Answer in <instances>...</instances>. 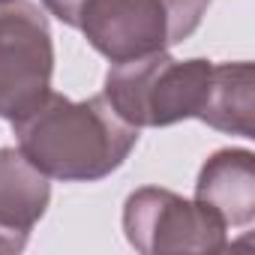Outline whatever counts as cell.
Returning <instances> with one entry per match:
<instances>
[{"label":"cell","instance_id":"cell-1","mask_svg":"<svg viewBox=\"0 0 255 255\" xmlns=\"http://www.w3.org/2000/svg\"><path fill=\"white\" fill-rule=\"evenodd\" d=\"M18 150L48 177L63 183H93L117 171L138 144V129L126 123L99 93L90 99H69L48 90V96L12 120Z\"/></svg>","mask_w":255,"mask_h":255},{"label":"cell","instance_id":"cell-2","mask_svg":"<svg viewBox=\"0 0 255 255\" xmlns=\"http://www.w3.org/2000/svg\"><path fill=\"white\" fill-rule=\"evenodd\" d=\"M213 66L207 57L177 60L168 51L111 63L102 96L135 129H159L189 117L201 120L213 87Z\"/></svg>","mask_w":255,"mask_h":255},{"label":"cell","instance_id":"cell-3","mask_svg":"<svg viewBox=\"0 0 255 255\" xmlns=\"http://www.w3.org/2000/svg\"><path fill=\"white\" fill-rule=\"evenodd\" d=\"M213 0H87L78 30L111 63L186 42Z\"/></svg>","mask_w":255,"mask_h":255},{"label":"cell","instance_id":"cell-4","mask_svg":"<svg viewBox=\"0 0 255 255\" xmlns=\"http://www.w3.org/2000/svg\"><path fill=\"white\" fill-rule=\"evenodd\" d=\"M54 75V39L33 0L0 3V117L18 120L36 108Z\"/></svg>","mask_w":255,"mask_h":255},{"label":"cell","instance_id":"cell-5","mask_svg":"<svg viewBox=\"0 0 255 255\" xmlns=\"http://www.w3.org/2000/svg\"><path fill=\"white\" fill-rule=\"evenodd\" d=\"M123 231L141 255L162 252H225L228 228L195 198L162 186H141L123 204Z\"/></svg>","mask_w":255,"mask_h":255},{"label":"cell","instance_id":"cell-6","mask_svg":"<svg viewBox=\"0 0 255 255\" xmlns=\"http://www.w3.org/2000/svg\"><path fill=\"white\" fill-rule=\"evenodd\" d=\"M195 201L228 231L249 228L255 219V153L243 147L210 153L195 180Z\"/></svg>","mask_w":255,"mask_h":255},{"label":"cell","instance_id":"cell-7","mask_svg":"<svg viewBox=\"0 0 255 255\" xmlns=\"http://www.w3.org/2000/svg\"><path fill=\"white\" fill-rule=\"evenodd\" d=\"M51 201L48 177L18 150L0 147V231L27 243Z\"/></svg>","mask_w":255,"mask_h":255},{"label":"cell","instance_id":"cell-8","mask_svg":"<svg viewBox=\"0 0 255 255\" xmlns=\"http://www.w3.org/2000/svg\"><path fill=\"white\" fill-rule=\"evenodd\" d=\"M255 69L249 60L237 63H216L213 66V87L201 123L225 135L255 138Z\"/></svg>","mask_w":255,"mask_h":255},{"label":"cell","instance_id":"cell-9","mask_svg":"<svg viewBox=\"0 0 255 255\" xmlns=\"http://www.w3.org/2000/svg\"><path fill=\"white\" fill-rule=\"evenodd\" d=\"M39 3H42L57 21H63L66 27H78L81 12H84V6H87V0H39Z\"/></svg>","mask_w":255,"mask_h":255},{"label":"cell","instance_id":"cell-10","mask_svg":"<svg viewBox=\"0 0 255 255\" xmlns=\"http://www.w3.org/2000/svg\"><path fill=\"white\" fill-rule=\"evenodd\" d=\"M27 243H21V240H15V237H9V234H3L0 231V255H12V252H21Z\"/></svg>","mask_w":255,"mask_h":255}]
</instances>
